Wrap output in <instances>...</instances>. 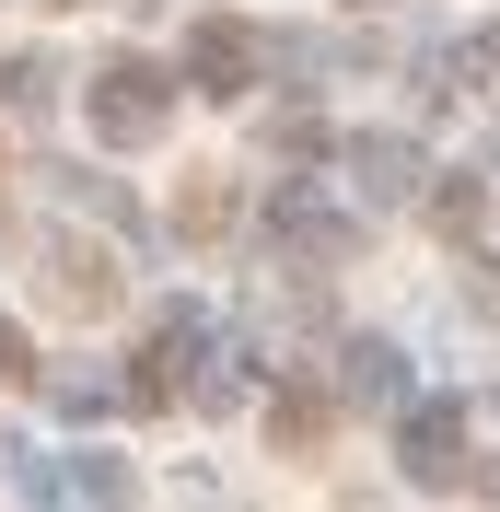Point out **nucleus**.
Wrapping results in <instances>:
<instances>
[{
  "label": "nucleus",
  "instance_id": "obj_1",
  "mask_svg": "<svg viewBox=\"0 0 500 512\" xmlns=\"http://www.w3.org/2000/svg\"><path fill=\"white\" fill-rule=\"evenodd\" d=\"M163 117H175V82H163L152 59H105V70H94V140L140 152V140H152Z\"/></svg>",
  "mask_w": 500,
  "mask_h": 512
},
{
  "label": "nucleus",
  "instance_id": "obj_2",
  "mask_svg": "<svg viewBox=\"0 0 500 512\" xmlns=\"http://www.w3.org/2000/svg\"><path fill=\"white\" fill-rule=\"evenodd\" d=\"M187 82L210 105H245L256 94V24H233V12H210V24L187 35Z\"/></svg>",
  "mask_w": 500,
  "mask_h": 512
},
{
  "label": "nucleus",
  "instance_id": "obj_3",
  "mask_svg": "<svg viewBox=\"0 0 500 512\" xmlns=\"http://www.w3.org/2000/svg\"><path fill=\"white\" fill-rule=\"evenodd\" d=\"M47 303L105 315V303H117V256H105V245H47Z\"/></svg>",
  "mask_w": 500,
  "mask_h": 512
},
{
  "label": "nucleus",
  "instance_id": "obj_4",
  "mask_svg": "<svg viewBox=\"0 0 500 512\" xmlns=\"http://www.w3.org/2000/svg\"><path fill=\"white\" fill-rule=\"evenodd\" d=\"M454 454H466V408H419V419H407V478L454 489V478H466Z\"/></svg>",
  "mask_w": 500,
  "mask_h": 512
},
{
  "label": "nucleus",
  "instance_id": "obj_5",
  "mask_svg": "<svg viewBox=\"0 0 500 512\" xmlns=\"http://www.w3.org/2000/svg\"><path fill=\"white\" fill-rule=\"evenodd\" d=\"M187 350H198V315H163V338L128 361V396H140V408H163V396H175V373H187Z\"/></svg>",
  "mask_w": 500,
  "mask_h": 512
},
{
  "label": "nucleus",
  "instance_id": "obj_6",
  "mask_svg": "<svg viewBox=\"0 0 500 512\" xmlns=\"http://www.w3.org/2000/svg\"><path fill=\"white\" fill-rule=\"evenodd\" d=\"M35 373V350H24V326H0V384H24Z\"/></svg>",
  "mask_w": 500,
  "mask_h": 512
},
{
  "label": "nucleus",
  "instance_id": "obj_7",
  "mask_svg": "<svg viewBox=\"0 0 500 512\" xmlns=\"http://www.w3.org/2000/svg\"><path fill=\"white\" fill-rule=\"evenodd\" d=\"M47 12H82V0H47Z\"/></svg>",
  "mask_w": 500,
  "mask_h": 512
}]
</instances>
